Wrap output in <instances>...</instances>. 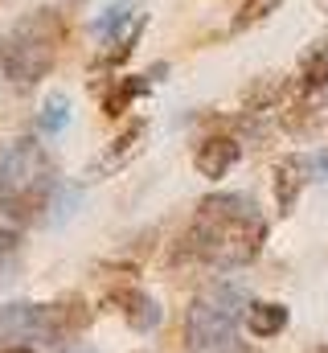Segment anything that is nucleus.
<instances>
[{
    "label": "nucleus",
    "mask_w": 328,
    "mask_h": 353,
    "mask_svg": "<svg viewBox=\"0 0 328 353\" xmlns=\"http://www.w3.org/2000/svg\"><path fill=\"white\" fill-rule=\"evenodd\" d=\"M17 259H21V230L17 226H0V283L12 279Z\"/></svg>",
    "instance_id": "obj_14"
},
{
    "label": "nucleus",
    "mask_w": 328,
    "mask_h": 353,
    "mask_svg": "<svg viewBox=\"0 0 328 353\" xmlns=\"http://www.w3.org/2000/svg\"><path fill=\"white\" fill-rule=\"evenodd\" d=\"M246 329L254 337H279L287 329V308L283 304H250L246 308Z\"/></svg>",
    "instance_id": "obj_11"
},
{
    "label": "nucleus",
    "mask_w": 328,
    "mask_h": 353,
    "mask_svg": "<svg viewBox=\"0 0 328 353\" xmlns=\"http://www.w3.org/2000/svg\"><path fill=\"white\" fill-rule=\"evenodd\" d=\"M90 325V312L82 300H62V304H4L0 308V341H66L70 333H82Z\"/></svg>",
    "instance_id": "obj_5"
},
{
    "label": "nucleus",
    "mask_w": 328,
    "mask_h": 353,
    "mask_svg": "<svg viewBox=\"0 0 328 353\" xmlns=\"http://www.w3.org/2000/svg\"><path fill=\"white\" fill-rule=\"evenodd\" d=\"M267 243V218L243 193H209L185 234V255L209 267H246Z\"/></svg>",
    "instance_id": "obj_1"
},
{
    "label": "nucleus",
    "mask_w": 328,
    "mask_h": 353,
    "mask_svg": "<svg viewBox=\"0 0 328 353\" xmlns=\"http://www.w3.org/2000/svg\"><path fill=\"white\" fill-rule=\"evenodd\" d=\"M300 79L304 87H328V41L308 46V54L300 58Z\"/></svg>",
    "instance_id": "obj_12"
},
{
    "label": "nucleus",
    "mask_w": 328,
    "mask_h": 353,
    "mask_svg": "<svg viewBox=\"0 0 328 353\" xmlns=\"http://www.w3.org/2000/svg\"><path fill=\"white\" fill-rule=\"evenodd\" d=\"M304 353H328V345H312V350H304Z\"/></svg>",
    "instance_id": "obj_20"
},
{
    "label": "nucleus",
    "mask_w": 328,
    "mask_h": 353,
    "mask_svg": "<svg viewBox=\"0 0 328 353\" xmlns=\"http://www.w3.org/2000/svg\"><path fill=\"white\" fill-rule=\"evenodd\" d=\"M222 353H258V350H254V345H243V341H230Z\"/></svg>",
    "instance_id": "obj_17"
},
{
    "label": "nucleus",
    "mask_w": 328,
    "mask_h": 353,
    "mask_svg": "<svg viewBox=\"0 0 328 353\" xmlns=\"http://www.w3.org/2000/svg\"><path fill=\"white\" fill-rule=\"evenodd\" d=\"M140 144H144V123H132V128H123L90 165H86V181H103V176L119 173L136 152H140Z\"/></svg>",
    "instance_id": "obj_6"
},
{
    "label": "nucleus",
    "mask_w": 328,
    "mask_h": 353,
    "mask_svg": "<svg viewBox=\"0 0 328 353\" xmlns=\"http://www.w3.org/2000/svg\"><path fill=\"white\" fill-rule=\"evenodd\" d=\"M62 17L54 8H33L25 12L0 46V70L12 83H37L54 70L58 50H62Z\"/></svg>",
    "instance_id": "obj_3"
},
{
    "label": "nucleus",
    "mask_w": 328,
    "mask_h": 353,
    "mask_svg": "<svg viewBox=\"0 0 328 353\" xmlns=\"http://www.w3.org/2000/svg\"><path fill=\"white\" fill-rule=\"evenodd\" d=\"M144 25H148V17H144V8H132L115 29H107V46L111 50H103V66H115V62H123L127 54H132V46L140 41V33H144Z\"/></svg>",
    "instance_id": "obj_9"
},
{
    "label": "nucleus",
    "mask_w": 328,
    "mask_h": 353,
    "mask_svg": "<svg viewBox=\"0 0 328 353\" xmlns=\"http://www.w3.org/2000/svg\"><path fill=\"white\" fill-rule=\"evenodd\" d=\"M238 157H243V144H238V140H230V136H209V140L197 144L193 165H197L201 176H226L238 165Z\"/></svg>",
    "instance_id": "obj_7"
},
{
    "label": "nucleus",
    "mask_w": 328,
    "mask_h": 353,
    "mask_svg": "<svg viewBox=\"0 0 328 353\" xmlns=\"http://www.w3.org/2000/svg\"><path fill=\"white\" fill-rule=\"evenodd\" d=\"M246 292L238 283H214L205 292H197V300L189 304L185 316V341L193 353L205 350H226L238 333V321L246 316Z\"/></svg>",
    "instance_id": "obj_4"
},
{
    "label": "nucleus",
    "mask_w": 328,
    "mask_h": 353,
    "mask_svg": "<svg viewBox=\"0 0 328 353\" xmlns=\"http://www.w3.org/2000/svg\"><path fill=\"white\" fill-rule=\"evenodd\" d=\"M271 4H275V0H250V4H246V17H238V25H250V21H258V17H263Z\"/></svg>",
    "instance_id": "obj_16"
},
{
    "label": "nucleus",
    "mask_w": 328,
    "mask_h": 353,
    "mask_svg": "<svg viewBox=\"0 0 328 353\" xmlns=\"http://www.w3.org/2000/svg\"><path fill=\"white\" fill-rule=\"evenodd\" d=\"M62 353H99V350H90V345H66Z\"/></svg>",
    "instance_id": "obj_18"
},
{
    "label": "nucleus",
    "mask_w": 328,
    "mask_h": 353,
    "mask_svg": "<svg viewBox=\"0 0 328 353\" xmlns=\"http://www.w3.org/2000/svg\"><path fill=\"white\" fill-rule=\"evenodd\" d=\"M4 353H33V350H25V345H8Z\"/></svg>",
    "instance_id": "obj_19"
},
{
    "label": "nucleus",
    "mask_w": 328,
    "mask_h": 353,
    "mask_svg": "<svg viewBox=\"0 0 328 353\" xmlns=\"http://www.w3.org/2000/svg\"><path fill=\"white\" fill-rule=\"evenodd\" d=\"M304 173H308V165L300 161V157H279L275 165H271V181H275V201H279V214H291L296 210V197H300V189H304Z\"/></svg>",
    "instance_id": "obj_8"
},
{
    "label": "nucleus",
    "mask_w": 328,
    "mask_h": 353,
    "mask_svg": "<svg viewBox=\"0 0 328 353\" xmlns=\"http://www.w3.org/2000/svg\"><path fill=\"white\" fill-rule=\"evenodd\" d=\"M54 165L37 140H17L0 157V210L12 222L37 218L54 197Z\"/></svg>",
    "instance_id": "obj_2"
},
{
    "label": "nucleus",
    "mask_w": 328,
    "mask_h": 353,
    "mask_svg": "<svg viewBox=\"0 0 328 353\" xmlns=\"http://www.w3.org/2000/svg\"><path fill=\"white\" fill-rule=\"evenodd\" d=\"M144 90H148V83H144V79H123L119 87L107 94L103 111H107V115H119V111H123V107H127V103H132L136 94H144Z\"/></svg>",
    "instance_id": "obj_15"
},
{
    "label": "nucleus",
    "mask_w": 328,
    "mask_h": 353,
    "mask_svg": "<svg viewBox=\"0 0 328 353\" xmlns=\"http://www.w3.org/2000/svg\"><path fill=\"white\" fill-rule=\"evenodd\" d=\"M66 123H70V103H66V94L54 90L41 107V136H58V132H66Z\"/></svg>",
    "instance_id": "obj_13"
},
{
    "label": "nucleus",
    "mask_w": 328,
    "mask_h": 353,
    "mask_svg": "<svg viewBox=\"0 0 328 353\" xmlns=\"http://www.w3.org/2000/svg\"><path fill=\"white\" fill-rule=\"evenodd\" d=\"M119 304H123V316H127V325L136 329V333H152L156 325H161V304L152 300V296H144V292H123L119 296Z\"/></svg>",
    "instance_id": "obj_10"
}]
</instances>
